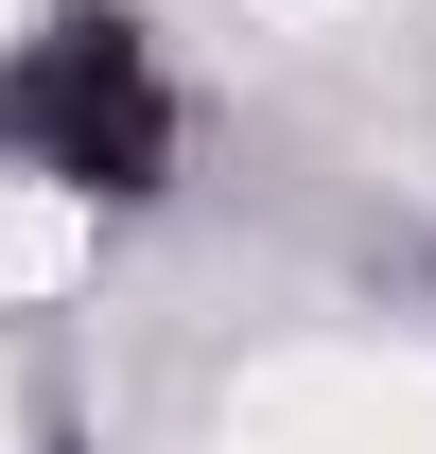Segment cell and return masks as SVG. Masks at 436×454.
<instances>
[{
	"label": "cell",
	"mask_w": 436,
	"mask_h": 454,
	"mask_svg": "<svg viewBox=\"0 0 436 454\" xmlns=\"http://www.w3.org/2000/svg\"><path fill=\"white\" fill-rule=\"evenodd\" d=\"M227 454H436V349H367V333L262 349L227 385Z\"/></svg>",
	"instance_id": "6da1fadb"
},
{
	"label": "cell",
	"mask_w": 436,
	"mask_h": 454,
	"mask_svg": "<svg viewBox=\"0 0 436 454\" xmlns=\"http://www.w3.org/2000/svg\"><path fill=\"white\" fill-rule=\"evenodd\" d=\"M88 280V210L70 192H0V297H70Z\"/></svg>",
	"instance_id": "7a4b0ae2"
},
{
	"label": "cell",
	"mask_w": 436,
	"mask_h": 454,
	"mask_svg": "<svg viewBox=\"0 0 436 454\" xmlns=\"http://www.w3.org/2000/svg\"><path fill=\"white\" fill-rule=\"evenodd\" d=\"M0 454H18V402H0Z\"/></svg>",
	"instance_id": "3957f363"
}]
</instances>
